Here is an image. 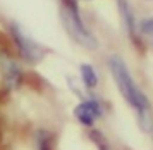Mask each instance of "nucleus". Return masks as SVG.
Instances as JSON below:
<instances>
[{
	"mask_svg": "<svg viewBox=\"0 0 153 150\" xmlns=\"http://www.w3.org/2000/svg\"><path fill=\"white\" fill-rule=\"evenodd\" d=\"M59 12H60V21H62L64 29L79 47L86 48V50H95L98 47L97 36L84 24L76 0H60Z\"/></svg>",
	"mask_w": 153,
	"mask_h": 150,
	"instance_id": "nucleus-2",
	"label": "nucleus"
},
{
	"mask_svg": "<svg viewBox=\"0 0 153 150\" xmlns=\"http://www.w3.org/2000/svg\"><path fill=\"white\" fill-rule=\"evenodd\" d=\"M107 68L110 71L112 78L115 81V86L120 92V95L126 102L131 105L136 116L141 130L146 133L153 131V117H152V104L148 100V97L143 90L138 86L136 80L132 78L131 71L127 68V64L120 55L114 54L107 59Z\"/></svg>",
	"mask_w": 153,
	"mask_h": 150,
	"instance_id": "nucleus-1",
	"label": "nucleus"
},
{
	"mask_svg": "<svg viewBox=\"0 0 153 150\" xmlns=\"http://www.w3.org/2000/svg\"><path fill=\"white\" fill-rule=\"evenodd\" d=\"M10 36H12V41H14L19 55L26 62L36 64V62H40L45 57V50H43L42 45L38 41H35L31 36H28L17 24L10 26Z\"/></svg>",
	"mask_w": 153,
	"mask_h": 150,
	"instance_id": "nucleus-3",
	"label": "nucleus"
},
{
	"mask_svg": "<svg viewBox=\"0 0 153 150\" xmlns=\"http://www.w3.org/2000/svg\"><path fill=\"white\" fill-rule=\"evenodd\" d=\"M0 76L2 81L9 90L19 88V85L22 83V69L19 66V62L16 61L14 55L2 52L0 54Z\"/></svg>",
	"mask_w": 153,
	"mask_h": 150,
	"instance_id": "nucleus-5",
	"label": "nucleus"
},
{
	"mask_svg": "<svg viewBox=\"0 0 153 150\" xmlns=\"http://www.w3.org/2000/svg\"><path fill=\"white\" fill-rule=\"evenodd\" d=\"M117 7L126 33L129 34L132 40H138V19H136V14L132 10L131 4L127 0H117Z\"/></svg>",
	"mask_w": 153,
	"mask_h": 150,
	"instance_id": "nucleus-6",
	"label": "nucleus"
},
{
	"mask_svg": "<svg viewBox=\"0 0 153 150\" xmlns=\"http://www.w3.org/2000/svg\"><path fill=\"white\" fill-rule=\"evenodd\" d=\"M79 76H81V83H83L84 88L88 90H93L98 86V74L95 68L88 64V62H83L81 66H79Z\"/></svg>",
	"mask_w": 153,
	"mask_h": 150,
	"instance_id": "nucleus-7",
	"label": "nucleus"
},
{
	"mask_svg": "<svg viewBox=\"0 0 153 150\" xmlns=\"http://www.w3.org/2000/svg\"><path fill=\"white\" fill-rule=\"evenodd\" d=\"M103 116V105L97 98H84L74 107V117L84 128H93L100 117Z\"/></svg>",
	"mask_w": 153,
	"mask_h": 150,
	"instance_id": "nucleus-4",
	"label": "nucleus"
},
{
	"mask_svg": "<svg viewBox=\"0 0 153 150\" xmlns=\"http://www.w3.org/2000/svg\"><path fill=\"white\" fill-rule=\"evenodd\" d=\"M36 148L38 150H53L52 147V136L47 131H40L36 136Z\"/></svg>",
	"mask_w": 153,
	"mask_h": 150,
	"instance_id": "nucleus-9",
	"label": "nucleus"
},
{
	"mask_svg": "<svg viewBox=\"0 0 153 150\" xmlns=\"http://www.w3.org/2000/svg\"><path fill=\"white\" fill-rule=\"evenodd\" d=\"M138 34L153 48V16L143 17L138 22Z\"/></svg>",
	"mask_w": 153,
	"mask_h": 150,
	"instance_id": "nucleus-8",
	"label": "nucleus"
},
{
	"mask_svg": "<svg viewBox=\"0 0 153 150\" xmlns=\"http://www.w3.org/2000/svg\"><path fill=\"white\" fill-rule=\"evenodd\" d=\"M152 136H153V131H152Z\"/></svg>",
	"mask_w": 153,
	"mask_h": 150,
	"instance_id": "nucleus-10",
	"label": "nucleus"
}]
</instances>
